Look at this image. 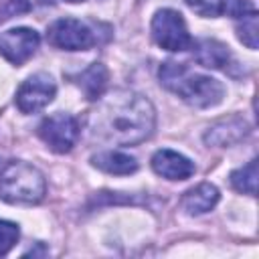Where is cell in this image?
<instances>
[{
  "mask_svg": "<svg viewBox=\"0 0 259 259\" xmlns=\"http://www.w3.org/2000/svg\"><path fill=\"white\" fill-rule=\"evenodd\" d=\"M158 77H160V83L168 91H172L182 101H186L188 105L198 107V109L212 107V105L221 103L223 95H225V87L221 81H217L208 75L194 73L186 63L166 61V63H162Z\"/></svg>",
  "mask_w": 259,
  "mask_h": 259,
  "instance_id": "obj_2",
  "label": "cell"
},
{
  "mask_svg": "<svg viewBox=\"0 0 259 259\" xmlns=\"http://www.w3.org/2000/svg\"><path fill=\"white\" fill-rule=\"evenodd\" d=\"M247 134V123L241 117H229L217 121L208 132L204 134V142L210 146H231L239 142Z\"/></svg>",
  "mask_w": 259,
  "mask_h": 259,
  "instance_id": "obj_12",
  "label": "cell"
},
{
  "mask_svg": "<svg viewBox=\"0 0 259 259\" xmlns=\"http://www.w3.org/2000/svg\"><path fill=\"white\" fill-rule=\"evenodd\" d=\"M38 42L40 36L34 28L28 26L10 28L0 34V55L12 65H22L36 53Z\"/></svg>",
  "mask_w": 259,
  "mask_h": 259,
  "instance_id": "obj_8",
  "label": "cell"
},
{
  "mask_svg": "<svg viewBox=\"0 0 259 259\" xmlns=\"http://www.w3.org/2000/svg\"><path fill=\"white\" fill-rule=\"evenodd\" d=\"M184 2L190 10L206 18H214L225 12V0H184Z\"/></svg>",
  "mask_w": 259,
  "mask_h": 259,
  "instance_id": "obj_17",
  "label": "cell"
},
{
  "mask_svg": "<svg viewBox=\"0 0 259 259\" xmlns=\"http://www.w3.org/2000/svg\"><path fill=\"white\" fill-rule=\"evenodd\" d=\"M231 186L235 190L243 192V194L255 196V190H257V160H251L249 164L231 172Z\"/></svg>",
  "mask_w": 259,
  "mask_h": 259,
  "instance_id": "obj_16",
  "label": "cell"
},
{
  "mask_svg": "<svg viewBox=\"0 0 259 259\" xmlns=\"http://www.w3.org/2000/svg\"><path fill=\"white\" fill-rule=\"evenodd\" d=\"M28 10V2L26 0H6V4L0 8V20H6L18 12Z\"/></svg>",
  "mask_w": 259,
  "mask_h": 259,
  "instance_id": "obj_19",
  "label": "cell"
},
{
  "mask_svg": "<svg viewBox=\"0 0 259 259\" xmlns=\"http://www.w3.org/2000/svg\"><path fill=\"white\" fill-rule=\"evenodd\" d=\"M45 192V176L32 164L12 160L0 170V200L10 204H36Z\"/></svg>",
  "mask_w": 259,
  "mask_h": 259,
  "instance_id": "obj_3",
  "label": "cell"
},
{
  "mask_svg": "<svg viewBox=\"0 0 259 259\" xmlns=\"http://www.w3.org/2000/svg\"><path fill=\"white\" fill-rule=\"evenodd\" d=\"M152 168L166 180H186L194 172V164L174 150H158L152 156Z\"/></svg>",
  "mask_w": 259,
  "mask_h": 259,
  "instance_id": "obj_9",
  "label": "cell"
},
{
  "mask_svg": "<svg viewBox=\"0 0 259 259\" xmlns=\"http://www.w3.org/2000/svg\"><path fill=\"white\" fill-rule=\"evenodd\" d=\"M217 202H219V190H217V186H212L208 182H202V184L186 190L180 198L182 210L186 214H192V217H198V214L212 210Z\"/></svg>",
  "mask_w": 259,
  "mask_h": 259,
  "instance_id": "obj_11",
  "label": "cell"
},
{
  "mask_svg": "<svg viewBox=\"0 0 259 259\" xmlns=\"http://www.w3.org/2000/svg\"><path fill=\"white\" fill-rule=\"evenodd\" d=\"M47 40L63 51H87L97 42V36L77 18H59L49 26Z\"/></svg>",
  "mask_w": 259,
  "mask_h": 259,
  "instance_id": "obj_5",
  "label": "cell"
},
{
  "mask_svg": "<svg viewBox=\"0 0 259 259\" xmlns=\"http://www.w3.org/2000/svg\"><path fill=\"white\" fill-rule=\"evenodd\" d=\"M156 125L152 103L132 91H117L103 101L97 113V132L119 146H136L148 140Z\"/></svg>",
  "mask_w": 259,
  "mask_h": 259,
  "instance_id": "obj_1",
  "label": "cell"
},
{
  "mask_svg": "<svg viewBox=\"0 0 259 259\" xmlns=\"http://www.w3.org/2000/svg\"><path fill=\"white\" fill-rule=\"evenodd\" d=\"M57 93V85L51 75L34 73L16 91V107L22 113H36L47 107Z\"/></svg>",
  "mask_w": 259,
  "mask_h": 259,
  "instance_id": "obj_7",
  "label": "cell"
},
{
  "mask_svg": "<svg viewBox=\"0 0 259 259\" xmlns=\"http://www.w3.org/2000/svg\"><path fill=\"white\" fill-rule=\"evenodd\" d=\"M152 36L158 47L170 53H180L192 45V38L188 34V26L182 14L172 8H162L156 12L152 20Z\"/></svg>",
  "mask_w": 259,
  "mask_h": 259,
  "instance_id": "obj_4",
  "label": "cell"
},
{
  "mask_svg": "<svg viewBox=\"0 0 259 259\" xmlns=\"http://www.w3.org/2000/svg\"><path fill=\"white\" fill-rule=\"evenodd\" d=\"M18 241V227L10 221H0V255H6Z\"/></svg>",
  "mask_w": 259,
  "mask_h": 259,
  "instance_id": "obj_18",
  "label": "cell"
},
{
  "mask_svg": "<svg viewBox=\"0 0 259 259\" xmlns=\"http://www.w3.org/2000/svg\"><path fill=\"white\" fill-rule=\"evenodd\" d=\"M40 4H51V2H55V0H38ZM65 2H83V0H65Z\"/></svg>",
  "mask_w": 259,
  "mask_h": 259,
  "instance_id": "obj_20",
  "label": "cell"
},
{
  "mask_svg": "<svg viewBox=\"0 0 259 259\" xmlns=\"http://www.w3.org/2000/svg\"><path fill=\"white\" fill-rule=\"evenodd\" d=\"M192 47V57L198 65L206 67V69H221L227 71L233 63V55L229 51L227 45H223L221 40L214 38H200L196 42L190 45Z\"/></svg>",
  "mask_w": 259,
  "mask_h": 259,
  "instance_id": "obj_10",
  "label": "cell"
},
{
  "mask_svg": "<svg viewBox=\"0 0 259 259\" xmlns=\"http://www.w3.org/2000/svg\"><path fill=\"white\" fill-rule=\"evenodd\" d=\"M93 166L107 172V174H115V176H125V174H134L138 170V162L134 156L123 154V152H99L91 158Z\"/></svg>",
  "mask_w": 259,
  "mask_h": 259,
  "instance_id": "obj_14",
  "label": "cell"
},
{
  "mask_svg": "<svg viewBox=\"0 0 259 259\" xmlns=\"http://www.w3.org/2000/svg\"><path fill=\"white\" fill-rule=\"evenodd\" d=\"M237 36L239 40L249 47V49H257L259 47V26H257V10H249L237 16Z\"/></svg>",
  "mask_w": 259,
  "mask_h": 259,
  "instance_id": "obj_15",
  "label": "cell"
},
{
  "mask_svg": "<svg viewBox=\"0 0 259 259\" xmlns=\"http://www.w3.org/2000/svg\"><path fill=\"white\" fill-rule=\"evenodd\" d=\"M107 79H109V73H107L105 65H101V63L89 65L85 71H81L75 77L79 89L83 91V95L89 101H95V99H99L103 95V91L107 87Z\"/></svg>",
  "mask_w": 259,
  "mask_h": 259,
  "instance_id": "obj_13",
  "label": "cell"
},
{
  "mask_svg": "<svg viewBox=\"0 0 259 259\" xmlns=\"http://www.w3.org/2000/svg\"><path fill=\"white\" fill-rule=\"evenodd\" d=\"M38 136L53 152L65 154L75 146L79 138V121L71 113H53L40 121Z\"/></svg>",
  "mask_w": 259,
  "mask_h": 259,
  "instance_id": "obj_6",
  "label": "cell"
}]
</instances>
